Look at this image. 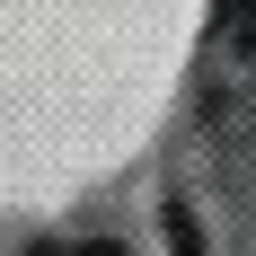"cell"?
Masks as SVG:
<instances>
[{
	"label": "cell",
	"instance_id": "1",
	"mask_svg": "<svg viewBox=\"0 0 256 256\" xmlns=\"http://www.w3.org/2000/svg\"><path fill=\"white\" fill-rule=\"evenodd\" d=\"M230 36H238V44H256V0H230Z\"/></svg>",
	"mask_w": 256,
	"mask_h": 256
},
{
	"label": "cell",
	"instance_id": "2",
	"mask_svg": "<svg viewBox=\"0 0 256 256\" xmlns=\"http://www.w3.org/2000/svg\"><path fill=\"white\" fill-rule=\"evenodd\" d=\"M36 256H124V248H106V238H88V248H36Z\"/></svg>",
	"mask_w": 256,
	"mask_h": 256
}]
</instances>
